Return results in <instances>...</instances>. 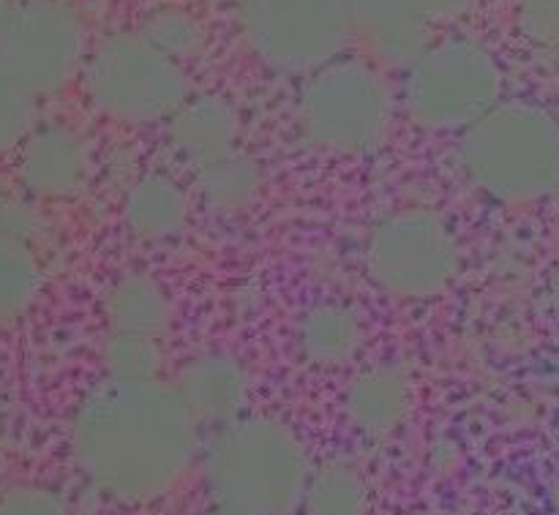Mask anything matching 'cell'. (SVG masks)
Instances as JSON below:
<instances>
[{
	"instance_id": "11",
	"label": "cell",
	"mask_w": 559,
	"mask_h": 515,
	"mask_svg": "<svg viewBox=\"0 0 559 515\" xmlns=\"http://www.w3.org/2000/svg\"><path fill=\"white\" fill-rule=\"evenodd\" d=\"M16 178L27 196L66 200L87 178V147L60 123H36L16 147Z\"/></svg>"
},
{
	"instance_id": "10",
	"label": "cell",
	"mask_w": 559,
	"mask_h": 515,
	"mask_svg": "<svg viewBox=\"0 0 559 515\" xmlns=\"http://www.w3.org/2000/svg\"><path fill=\"white\" fill-rule=\"evenodd\" d=\"M473 0H347L355 38L371 60L404 69L437 31L462 20Z\"/></svg>"
},
{
	"instance_id": "9",
	"label": "cell",
	"mask_w": 559,
	"mask_h": 515,
	"mask_svg": "<svg viewBox=\"0 0 559 515\" xmlns=\"http://www.w3.org/2000/svg\"><path fill=\"white\" fill-rule=\"evenodd\" d=\"M462 265L451 221L429 207H404L374 224L366 240V271L382 292L399 300H429L445 292Z\"/></svg>"
},
{
	"instance_id": "2",
	"label": "cell",
	"mask_w": 559,
	"mask_h": 515,
	"mask_svg": "<svg viewBox=\"0 0 559 515\" xmlns=\"http://www.w3.org/2000/svg\"><path fill=\"white\" fill-rule=\"evenodd\" d=\"M456 164L478 194L500 205H535L559 191V118L513 98L459 134Z\"/></svg>"
},
{
	"instance_id": "14",
	"label": "cell",
	"mask_w": 559,
	"mask_h": 515,
	"mask_svg": "<svg viewBox=\"0 0 559 515\" xmlns=\"http://www.w3.org/2000/svg\"><path fill=\"white\" fill-rule=\"evenodd\" d=\"M169 145L189 164L191 169L238 151L240 118L238 109L222 96H194L186 98L183 107L167 120Z\"/></svg>"
},
{
	"instance_id": "25",
	"label": "cell",
	"mask_w": 559,
	"mask_h": 515,
	"mask_svg": "<svg viewBox=\"0 0 559 515\" xmlns=\"http://www.w3.org/2000/svg\"><path fill=\"white\" fill-rule=\"evenodd\" d=\"M0 515H71L60 491L47 486H11L0 489Z\"/></svg>"
},
{
	"instance_id": "22",
	"label": "cell",
	"mask_w": 559,
	"mask_h": 515,
	"mask_svg": "<svg viewBox=\"0 0 559 515\" xmlns=\"http://www.w3.org/2000/svg\"><path fill=\"white\" fill-rule=\"evenodd\" d=\"M162 366V347L156 338L126 336V333H109L104 344V369L107 376L120 380H147L156 376Z\"/></svg>"
},
{
	"instance_id": "12",
	"label": "cell",
	"mask_w": 559,
	"mask_h": 515,
	"mask_svg": "<svg viewBox=\"0 0 559 515\" xmlns=\"http://www.w3.org/2000/svg\"><path fill=\"white\" fill-rule=\"evenodd\" d=\"M175 387L197 423L227 426L243 412L246 396H249V374H246V366L233 355L205 352L191 358L180 369Z\"/></svg>"
},
{
	"instance_id": "16",
	"label": "cell",
	"mask_w": 559,
	"mask_h": 515,
	"mask_svg": "<svg viewBox=\"0 0 559 515\" xmlns=\"http://www.w3.org/2000/svg\"><path fill=\"white\" fill-rule=\"evenodd\" d=\"M364 342V322L358 311L344 303L311 306L298 322L295 344L314 369H336L358 355Z\"/></svg>"
},
{
	"instance_id": "26",
	"label": "cell",
	"mask_w": 559,
	"mask_h": 515,
	"mask_svg": "<svg viewBox=\"0 0 559 515\" xmlns=\"http://www.w3.org/2000/svg\"><path fill=\"white\" fill-rule=\"evenodd\" d=\"M0 229L31 240L36 232V213L22 200H0Z\"/></svg>"
},
{
	"instance_id": "21",
	"label": "cell",
	"mask_w": 559,
	"mask_h": 515,
	"mask_svg": "<svg viewBox=\"0 0 559 515\" xmlns=\"http://www.w3.org/2000/svg\"><path fill=\"white\" fill-rule=\"evenodd\" d=\"M140 31L156 44L162 52H167L169 58L191 60L194 55H200V49L205 47V27L202 22L191 14L189 9H180V5H162V9H153L145 20L140 22Z\"/></svg>"
},
{
	"instance_id": "15",
	"label": "cell",
	"mask_w": 559,
	"mask_h": 515,
	"mask_svg": "<svg viewBox=\"0 0 559 515\" xmlns=\"http://www.w3.org/2000/svg\"><path fill=\"white\" fill-rule=\"evenodd\" d=\"M186 218H189V194L169 175H142L126 189L123 221L134 238L162 243L183 229Z\"/></svg>"
},
{
	"instance_id": "20",
	"label": "cell",
	"mask_w": 559,
	"mask_h": 515,
	"mask_svg": "<svg viewBox=\"0 0 559 515\" xmlns=\"http://www.w3.org/2000/svg\"><path fill=\"white\" fill-rule=\"evenodd\" d=\"M41 265L31 240L0 229V322L20 316L33 306L41 289Z\"/></svg>"
},
{
	"instance_id": "1",
	"label": "cell",
	"mask_w": 559,
	"mask_h": 515,
	"mask_svg": "<svg viewBox=\"0 0 559 515\" xmlns=\"http://www.w3.org/2000/svg\"><path fill=\"white\" fill-rule=\"evenodd\" d=\"M197 429L200 423L169 382L107 376L76 407L71 453L98 494L145 505L189 472Z\"/></svg>"
},
{
	"instance_id": "5",
	"label": "cell",
	"mask_w": 559,
	"mask_h": 515,
	"mask_svg": "<svg viewBox=\"0 0 559 515\" xmlns=\"http://www.w3.org/2000/svg\"><path fill=\"white\" fill-rule=\"evenodd\" d=\"M506 71L484 38L437 33L424 52L404 65L402 101L426 131H459L502 101Z\"/></svg>"
},
{
	"instance_id": "24",
	"label": "cell",
	"mask_w": 559,
	"mask_h": 515,
	"mask_svg": "<svg viewBox=\"0 0 559 515\" xmlns=\"http://www.w3.org/2000/svg\"><path fill=\"white\" fill-rule=\"evenodd\" d=\"M513 27L519 41L544 55L559 52V0H516Z\"/></svg>"
},
{
	"instance_id": "18",
	"label": "cell",
	"mask_w": 559,
	"mask_h": 515,
	"mask_svg": "<svg viewBox=\"0 0 559 515\" xmlns=\"http://www.w3.org/2000/svg\"><path fill=\"white\" fill-rule=\"evenodd\" d=\"M191 175H194L197 194L216 211H240L260 194L262 185L260 164L240 147L202 167H194Z\"/></svg>"
},
{
	"instance_id": "17",
	"label": "cell",
	"mask_w": 559,
	"mask_h": 515,
	"mask_svg": "<svg viewBox=\"0 0 559 515\" xmlns=\"http://www.w3.org/2000/svg\"><path fill=\"white\" fill-rule=\"evenodd\" d=\"M107 322L109 333H126V336H145L162 342L169 331L173 309L162 284L153 282L145 273H129L118 278L107 292Z\"/></svg>"
},
{
	"instance_id": "6",
	"label": "cell",
	"mask_w": 559,
	"mask_h": 515,
	"mask_svg": "<svg viewBox=\"0 0 559 515\" xmlns=\"http://www.w3.org/2000/svg\"><path fill=\"white\" fill-rule=\"evenodd\" d=\"M80 80L93 109L134 125L167 123L191 96L183 63L162 52L140 27L98 38Z\"/></svg>"
},
{
	"instance_id": "7",
	"label": "cell",
	"mask_w": 559,
	"mask_h": 515,
	"mask_svg": "<svg viewBox=\"0 0 559 515\" xmlns=\"http://www.w3.org/2000/svg\"><path fill=\"white\" fill-rule=\"evenodd\" d=\"M235 31L257 63L287 76L311 74L355 38L347 0H238Z\"/></svg>"
},
{
	"instance_id": "27",
	"label": "cell",
	"mask_w": 559,
	"mask_h": 515,
	"mask_svg": "<svg viewBox=\"0 0 559 515\" xmlns=\"http://www.w3.org/2000/svg\"><path fill=\"white\" fill-rule=\"evenodd\" d=\"M211 515H243V513H235V511H227V507H216Z\"/></svg>"
},
{
	"instance_id": "4",
	"label": "cell",
	"mask_w": 559,
	"mask_h": 515,
	"mask_svg": "<svg viewBox=\"0 0 559 515\" xmlns=\"http://www.w3.org/2000/svg\"><path fill=\"white\" fill-rule=\"evenodd\" d=\"M295 118L311 147L333 156H360L391 131L393 93L380 63L344 52L300 76Z\"/></svg>"
},
{
	"instance_id": "19",
	"label": "cell",
	"mask_w": 559,
	"mask_h": 515,
	"mask_svg": "<svg viewBox=\"0 0 559 515\" xmlns=\"http://www.w3.org/2000/svg\"><path fill=\"white\" fill-rule=\"evenodd\" d=\"M369 507V483L358 467L328 462L311 469L300 511L306 515H364Z\"/></svg>"
},
{
	"instance_id": "23",
	"label": "cell",
	"mask_w": 559,
	"mask_h": 515,
	"mask_svg": "<svg viewBox=\"0 0 559 515\" xmlns=\"http://www.w3.org/2000/svg\"><path fill=\"white\" fill-rule=\"evenodd\" d=\"M36 96L0 69V156L16 151L36 125Z\"/></svg>"
},
{
	"instance_id": "3",
	"label": "cell",
	"mask_w": 559,
	"mask_h": 515,
	"mask_svg": "<svg viewBox=\"0 0 559 515\" xmlns=\"http://www.w3.org/2000/svg\"><path fill=\"white\" fill-rule=\"evenodd\" d=\"M309 462L298 436L278 420L235 418L205 456L216 507L243 515H289L304 500Z\"/></svg>"
},
{
	"instance_id": "8",
	"label": "cell",
	"mask_w": 559,
	"mask_h": 515,
	"mask_svg": "<svg viewBox=\"0 0 559 515\" xmlns=\"http://www.w3.org/2000/svg\"><path fill=\"white\" fill-rule=\"evenodd\" d=\"M91 44L66 0H0V69L31 96H52L82 74Z\"/></svg>"
},
{
	"instance_id": "13",
	"label": "cell",
	"mask_w": 559,
	"mask_h": 515,
	"mask_svg": "<svg viewBox=\"0 0 559 515\" xmlns=\"http://www.w3.org/2000/svg\"><path fill=\"white\" fill-rule=\"evenodd\" d=\"M413 409V382L396 363L364 369L344 393V415L358 434L385 440L396 434Z\"/></svg>"
}]
</instances>
